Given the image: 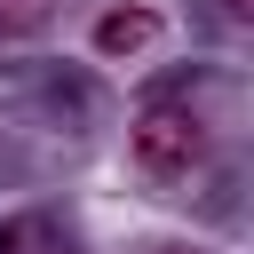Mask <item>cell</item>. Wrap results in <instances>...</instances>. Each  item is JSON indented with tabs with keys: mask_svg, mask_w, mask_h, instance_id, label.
Wrapping results in <instances>:
<instances>
[{
	"mask_svg": "<svg viewBox=\"0 0 254 254\" xmlns=\"http://www.w3.org/2000/svg\"><path fill=\"white\" fill-rule=\"evenodd\" d=\"M0 254H64L56 214H8L0 222Z\"/></svg>",
	"mask_w": 254,
	"mask_h": 254,
	"instance_id": "cell-3",
	"label": "cell"
},
{
	"mask_svg": "<svg viewBox=\"0 0 254 254\" xmlns=\"http://www.w3.org/2000/svg\"><path fill=\"white\" fill-rule=\"evenodd\" d=\"M198 151H206V127H198L190 111H175V103H151V111L135 119V159H143L151 175H183Z\"/></svg>",
	"mask_w": 254,
	"mask_h": 254,
	"instance_id": "cell-1",
	"label": "cell"
},
{
	"mask_svg": "<svg viewBox=\"0 0 254 254\" xmlns=\"http://www.w3.org/2000/svg\"><path fill=\"white\" fill-rule=\"evenodd\" d=\"M56 16V0H0V40H16V32H40Z\"/></svg>",
	"mask_w": 254,
	"mask_h": 254,
	"instance_id": "cell-4",
	"label": "cell"
},
{
	"mask_svg": "<svg viewBox=\"0 0 254 254\" xmlns=\"http://www.w3.org/2000/svg\"><path fill=\"white\" fill-rule=\"evenodd\" d=\"M222 8H230V16H254V0H222Z\"/></svg>",
	"mask_w": 254,
	"mask_h": 254,
	"instance_id": "cell-5",
	"label": "cell"
},
{
	"mask_svg": "<svg viewBox=\"0 0 254 254\" xmlns=\"http://www.w3.org/2000/svg\"><path fill=\"white\" fill-rule=\"evenodd\" d=\"M159 40V16L151 8H111L103 24H95V48L103 56H127V48H151Z\"/></svg>",
	"mask_w": 254,
	"mask_h": 254,
	"instance_id": "cell-2",
	"label": "cell"
}]
</instances>
